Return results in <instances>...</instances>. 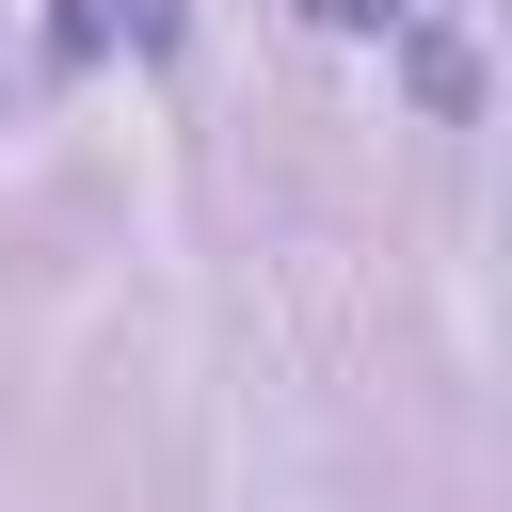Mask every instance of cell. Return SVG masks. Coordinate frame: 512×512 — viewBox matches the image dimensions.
Masks as SVG:
<instances>
[{
	"label": "cell",
	"mask_w": 512,
	"mask_h": 512,
	"mask_svg": "<svg viewBox=\"0 0 512 512\" xmlns=\"http://www.w3.org/2000/svg\"><path fill=\"white\" fill-rule=\"evenodd\" d=\"M400 48H416V96H432V112H464V96H480V64H464V32H416V16H400Z\"/></svg>",
	"instance_id": "obj_1"
},
{
	"label": "cell",
	"mask_w": 512,
	"mask_h": 512,
	"mask_svg": "<svg viewBox=\"0 0 512 512\" xmlns=\"http://www.w3.org/2000/svg\"><path fill=\"white\" fill-rule=\"evenodd\" d=\"M304 16H336V32H400L416 0H304Z\"/></svg>",
	"instance_id": "obj_2"
}]
</instances>
